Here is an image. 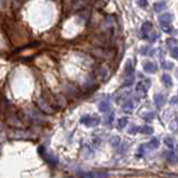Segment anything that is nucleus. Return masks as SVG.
Wrapping results in <instances>:
<instances>
[{
	"label": "nucleus",
	"instance_id": "obj_5",
	"mask_svg": "<svg viewBox=\"0 0 178 178\" xmlns=\"http://www.w3.org/2000/svg\"><path fill=\"white\" fill-rule=\"evenodd\" d=\"M138 5L140 7H144L145 8V7H147L148 3H147V0H138Z\"/></svg>",
	"mask_w": 178,
	"mask_h": 178
},
{
	"label": "nucleus",
	"instance_id": "obj_3",
	"mask_svg": "<svg viewBox=\"0 0 178 178\" xmlns=\"http://www.w3.org/2000/svg\"><path fill=\"white\" fill-rule=\"evenodd\" d=\"M154 9H155V11H161V10H164L166 9V2L165 1H159V2H156L155 5H154Z\"/></svg>",
	"mask_w": 178,
	"mask_h": 178
},
{
	"label": "nucleus",
	"instance_id": "obj_2",
	"mask_svg": "<svg viewBox=\"0 0 178 178\" xmlns=\"http://www.w3.org/2000/svg\"><path fill=\"white\" fill-rule=\"evenodd\" d=\"M152 27H153V25L150 24V22H145L144 25H143V27H141V33H143V37L145 38L147 36V33H148V31H150L152 30Z\"/></svg>",
	"mask_w": 178,
	"mask_h": 178
},
{
	"label": "nucleus",
	"instance_id": "obj_1",
	"mask_svg": "<svg viewBox=\"0 0 178 178\" xmlns=\"http://www.w3.org/2000/svg\"><path fill=\"white\" fill-rule=\"evenodd\" d=\"M172 20V16L170 13H164L160 16L159 18V22H160V26L163 28V30L166 32L172 31V28H170V22Z\"/></svg>",
	"mask_w": 178,
	"mask_h": 178
},
{
	"label": "nucleus",
	"instance_id": "obj_4",
	"mask_svg": "<svg viewBox=\"0 0 178 178\" xmlns=\"http://www.w3.org/2000/svg\"><path fill=\"white\" fill-rule=\"evenodd\" d=\"M156 65L153 64V63H147L146 65H145V70H147L148 72H153V71H155L156 70Z\"/></svg>",
	"mask_w": 178,
	"mask_h": 178
}]
</instances>
